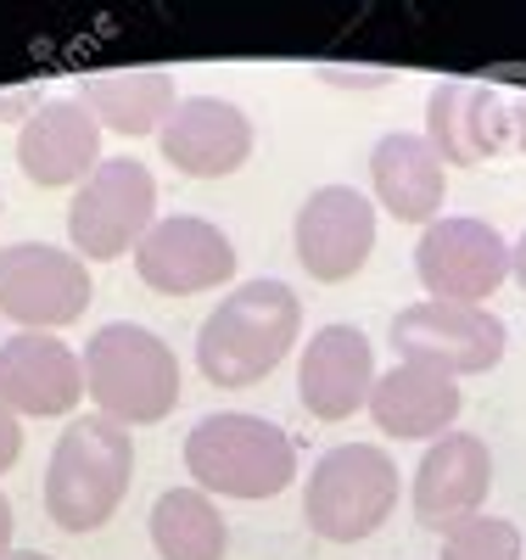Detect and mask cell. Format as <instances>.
I'll use <instances>...</instances> for the list:
<instances>
[{
	"mask_svg": "<svg viewBox=\"0 0 526 560\" xmlns=\"http://www.w3.org/2000/svg\"><path fill=\"white\" fill-rule=\"evenodd\" d=\"M510 280H515V287L526 292V230H521V242L510 247Z\"/></svg>",
	"mask_w": 526,
	"mask_h": 560,
	"instance_id": "cell-25",
	"label": "cell"
},
{
	"mask_svg": "<svg viewBox=\"0 0 526 560\" xmlns=\"http://www.w3.org/2000/svg\"><path fill=\"white\" fill-rule=\"evenodd\" d=\"M387 342H393L398 364H420V370H437V376L459 382V376H488V370H499L510 331L493 308L420 298V303L393 314Z\"/></svg>",
	"mask_w": 526,
	"mask_h": 560,
	"instance_id": "cell-6",
	"label": "cell"
},
{
	"mask_svg": "<svg viewBox=\"0 0 526 560\" xmlns=\"http://www.w3.org/2000/svg\"><path fill=\"white\" fill-rule=\"evenodd\" d=\"M370 420L387 438L398 443H437L454 432V420L465 409L459 382L437 376V370H420V364H393L381 370L375 387H370Z\"/></svg>",
	"mask_w": 526,
	"mask_h": 560,
	"instance_id": "cell-19",
	"label": "cell"
},
{
	"mask_svg": "<svg viewBox=\"0 0 526 560\" xmlns=\"http://www.w3.org/2000/svg\"><path fill=\"white\" fill-rule=\"evenodd\" d=\"M526 538L510 516H476L465 527H454L437 549V560H521Z\"/></svg>",
	"mask_w": 526,
	"mask_h": 560,
	"instance_id": "cell-22",
	"label": "cell"
},
{
	"mask_svg": "<svg viewBox=\"0 0 526 560\" xmlns=\"http://www.w3.org/2000/svg\"><path fill=\"white\" fill-rule=\"evenodd\" d=\"M152 549L163 560H224L230 555V527L224 510L202 488H168L152 504Z\"/></svg>",
	"mask_w": 526,
	"mask_h": 560,
	"instance_id": "cell-21",
	"label": "cell"
},
{
	"mask_svg": "<svg viewBox=\"0 0 526 560\" xmlns=\"http://www.w3.org/2000/svg\"><path fill=\"white\" fill-rule=\"evenodd\" d=\"M0 213H7V202H0Z\"/></svg>",
	"mask_w": 526,
	"mask_h": 560,
	"instance_id": "cell-27",
	"label": "cell"
},
{
	"mask_svg": "<svg viewBox=\"0 0 526 560\" xmlns=\"http://www.w3.org/2000/svg\"><path fill=\"white\" fill-rule=\"evenodd\" d=\"M84 393L118 427H157L179 404V359L147 325L113 319L84 342Z\"/></svg>",
	"mask_w": 526,
	"mask_h": 560,
	"instance_id": "cell-4",
	"label": "cell"
},
{
	"mask_svg": "<svg viewBox=\"0 0 526 560\" xmlns=\"http://www.w3.org/2000/svg\"><path fill=\"white\" fill-rule=\"evenodd\" d=\"M84 398V359L51 331H12L0 342V404L17 420H57Z\"/></svg>",
	"mask_w": 526,
	"mask_h": 560,
	"instance_id": "cell-14",
	"label": "cell"
},
{
	"mask_svg": "<svg viewBox=\"0 0 526 560\" xmlns=\"http://www.w3.org/2000/svg\"><path fill=\"white\" fill-rule=\"evenodd\" d=\"M414 275L432 303H465L488 308V298L510 280V247L504 236L476 213H443L420 230L414 242Z\"/></svg>",
	"mask_w": 526,
	"mask_h": 560,
	"instance_id": "cell-8",
	"label": "cell"
},
{
	"mask_svg": "<svg viewBox=\"0 0 526 560\" xmlns=\"http://www.w3.org/2000/svg\"><path fill=\"white\" fill-rule=\"evenodd\" d=\"M95 298L90 264L73 247L51 242H12L0 247V314L23 331H62Z\"/></svg>",
	"mask_w": 526,
	"mask_h": 560,
	"instance_id": "cell-10",
	"label": "cell"
},
{
	"mask_svg": "<svg viewBox=\"0 0 526 560\" xmlns=\"http://www.w3.org/2000/svg\"><path fill=\"white\" fill-rule=\"evenodd\" d=\"M135 275L157 298H202L235 280V242L202 213H168L135 247Z\"/></svg>",
	"mask_w": 526,
	"mask_h": 560,
	"instance_id": "cell-11",
	"label": "cell"
},
{
	"mask_svg": "<svg viewBox=\"0 0 526 560\" xmlns=\"http://www.w3.org/2000/svg\"><path fill=\"white\" fill-rule=\"evenodd\" d=\"M488 493H493V454L476 432H448L437 443H425L414 482H409V504L414 522L425 533H454L476 516H488Z\"/></svg>",
	"mask_w": 526,
	"mask_h": 560,
	"instance_id": "cell-13",
	"label": "cell"
},
{
	"mask_svg": "<svg viewBox=\"0 0 526 560\" xmlns=\"http://www.w3.org/2000/svg\"><path fill=\"white\" fill-rule=\"evenodd\" d=\"M292 247L308 280L342 287L375 253V202L353 191V185H319L292 219Z\"/></svg>",
	"mask_w": 526,
	"mask_h": 560,
	"instance_id": "cell-12",
	"label": "cell"
},
{
	"mask_svg": "<svg viewBox=\"0 0 526 560\" xmlns=\"http://www.w3.org/2000/svg\"><path fill=\"white\" fill-rule=\"evenodd\" d=\"M157 147L168 168L190 179H224L253 158V118L224 96H185L163 124Z\"/></svg>",
	"mask_w": 526,
	"mask_h": 560,
	"instance_id": "cell-16",
	"label": "cell"
},
{
	"mask_svg": "<svg viewBox=\"0 0 526 560\" xmlns=\"http://www.w3.org/2000/svg\"><path fill=\"white\" fill-rule=\"evenodd\" d=\"M157 224V179L140 158H102L73 202H68V242L84 264H113L147 242Z\"/></svg>",
	"mask_w": 526,
	"mask_h": 560,
	"instance_id": "cell-7",
	"label": "cell"
},
{
	"mask_svg": "<svg viewBox=\"0 0 526 560\" xmlns=\"http://www.w3.org/2000/svg\"><path fill=\"white\" fill-rule=\"evenodd\" d=\"M185 471L208 499H274L297 477V443L264 415L219 409L190 427Z\"/></svg>",
	"mask_w": 526,
	"mask_h": 560,
	"instance_id": "cell-3",
	"label": "cell"
},
{
	"mask_svg": "<svg viewBox=\"0 0 526 560\" xmlns=\"http://www.w3.org/2000/svg\"><path fill=\"white\" fill-rule=\"evenodd\" d=\"M79 102L90 107V118L113 129V135H163V124L174 118V79L157 68H113V73H90Z\"/></svg>",
	"mask_w": 526,
	"mask_h": 560,
	"instance_id": "cell-20",
	"label": "cell"
},
{
	"mask_svg": "<svg viewBox=\"0 0 526 560\" xmlns=\"http://www.w3.org/2000/svg\"><path fill=\"white\" fill-rule=\"evenodd\" d=\"M398 493H404L398 459L381 443H337L314 459L308 488H303L308 533L325 544H359L387 527Z\"/></svg>",
	"mask_w": 526,
	"mask_h": 560,
	"instance_id": "cell-5",
	"label": "cell"
},
{
	"mask_svg": "<svg viewBox=\"0 0 526 560\" xmlns=\"http://www.w3.org/2000/svg\"><path fill=\"white\" fill-rule=\"evenodd\" d=\"M425 147L443 168H476L499 152H526V102H510L476 79H443L425 96Z\"/></svg>",
	"mask_w": 526,
	"mask_h": 560,
	"instance_id": "cell-9",
	"label": "cell"
},
{
	"mask_svg": "<svg viewBox=\"0 0 526 560\" xmlns=\"http://www.w3.org/2000/svg\"><path fill=\"white\" fill-rule=\"evenodd\" d=\"M135 482V443L107 415H73L45 465V516L62 533H95L118 516Z\"/></svg>",
	"mask_w": 526,
	"mask_h": 560,
	"instance_id": "cell-2",
	"label": "cell"
},
{
	"mask_svg": "<svg viewBox=\"0 0 526 560\" xmlns=\"http://www.w3.org/2000/svg\"><path fill=\"white\" fill-rule=\"evenodd\" d=\"M7 549H12V499L0 493V555H7Z\"/></svg>",
	"mask_w": 526,
	"mask_h": 560,
	"instance_id": "cell-26",
	"label": "cell"
},
{
	"mask_svg": "<svg viewBox=\"0 0 526 560\" xmlns=\"http://www.w3.org/2000/svg\"><path fill=\"white\" fill-rule=\"evenodd\" d=\"M303 331V298L285 287V280H242L219 298V308L202 319L197 331V370L224 387L242 393L258 387L269 370H280V359L297 348Z\"/></svg>",
	"mask_w": 526,
	"mask_h": 560,
	"instance_id": "cell-1",
	"label": "cell"
},
{
	"mask_svg": "<svg viewBox=\"0 0 526 560\" xmlns=\"http://www.w3.org/2000/svg\"><path fill=\"white\" fill-rule=\"evenodd\" d=\"M17 454H23V420H17L7 404H0V477H7L12 465H17Z\"/></svg>",
	"mask_w": 526,
	"mask_h": 560,
	"instance_id": "cell-23",
	"label": "cell"
},
{
	"mask_svg": "<svg viewBox=\"0 0 526 560\" xmlns=\"http://www.w3.org/2000/svg\"><path fill=\"white\" fill-rule=\"evenodd\" d=\"M28 96H34V90H7V96H0V118H28Z\"/></svg>",
	"mask_w": 526,
	"mask_h": 560,
	"instance_id": "cell-24",
	"label": "cell"
},
{
	"mask_svg": "<svg viewBox=\"0 0 526 560\" xmlns=\"http://www.w3.org/2000/svg\"><path fill=\"white\" fill-rule=\"evenodd\" d=\"M375 348L359 325H319L297 359V398L314 420H348L370 404Z\"/></svg>",
	"mask_w": 526,
	"mask_h": 560,
	"instance_id": "cell-17",
	"label": "cell"
},
{
	"mask_svg": "<svg viewBox=\"0 0 526 560\" xmlns=\"http://www.w3.org/2000/svg\"><path fill=\"white\" fill-rule=\"evenodd\" d=\"M370 191H375V208L393 213L398 224H432L443 219L448 168L425 147V135L393 129L370 147Z\"/></svg>",
	"mask_w": 526,
	"mask_h": 560,
	"instance_id": "cell-18",
	"label": "cell"
},
{
	"mask_svg": "<svg viewBox=\"0 0 526 560\" xmlns=\"http://www.w3.org/2000/svg\"><path fill=\"white\" fill-rule=\"evenodd\" d=\"M17 168L39 191H79L102 168V124L84 102H39L17 129Z\"/></svg>",
	"mask_w": 526,
	"mask_h": 560,
	"instance_id": "cell-15",
	"label": "cell"
}]
</instances>
